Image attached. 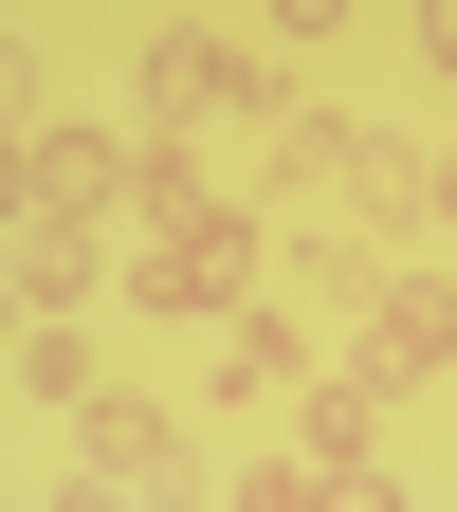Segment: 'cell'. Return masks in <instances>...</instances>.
I'll return each mask as SVG.
<instances>
[{"mask_svg":"<svg viewBox=\"0 0 457 512\" xmlns=\"http://www.w3.org/2000/svg\"><path fill=\"white\" fill-rule=\"evenodd\" d=\"M147 92H165V128H238V110H275V55L220 37V19H165L147 37Z\"/></svg>","mask_w":457,"mask_h":512,"instance_id":"obj_2","label":"cell"},{"mask_svg":"<svg viewBox=\"0 0 457 512\" xmlns=\"http://www.w3.org/2000/svg\"><path fill=\"white\" fill-rule=\"evenodd\" d=\"M384 476V421H366V384H330V403H311L293 439H256L238 458V494H366Z\"/></svg>","mask_w":457,"mask_h":512,"instance_id":"obj_3","label":"cell"},{"mask_svg":"<svg viewBox=\"0 0 457 512\" xmlns=\"http://www.w3.org/2000/svg\"><path fill=\"white\" fill-rule=\"evenodd\" d=\"M19 183H37V147H19V110H0V220H19Z\"/></svg>","mask_w":457,"mask_h":512,"instance_id":"obj_10","label":"cell"},{"mask_svg":"<svg viewBox=\"0 0 457 512\" xmlns=\"http://www.w3.org/2000/svg\"><path fill=\"white\" fill-rule=\"evenodd\" d=\"M92 476H128V494H183V439H165V421H110V403H92Z\"/></svg>","mask_w":457,"mask_h":512,"instance_id":"obj_8","label":"cell"},{"mask_svg":"<svg viewBox=\"0 0 457 512\" xmlns=\"http://www.w3.org/2000/svg\"><path fill=\"white\" fill-rule=\"evenodd\" d=\"M421 220H457V147H439V165H421Z\"/></svg>","mask_w":457,"mask_h":512,"instance_id":"obj_13","label":"cell"},{"mask_svg":"<svg viewBox=\"0 0 457 512\" xmlns=\"http://www.w3.org/2000/svg\"><path fill=\"white\" fill-rule=\"evenodd\" d=\"M238 384H311V330H293V311H275V293H256V311H238Z\"/></svg>","mask_w":457,"mask_h":512,"instance_id":"obj_9","label":"cell"},{"mask_svg":"<svg viewBox=\"0 0 457 512\" xmlns=\"http://www.w3.org/2000/svg\"><path fill=\"white\" fill-rule=\"evenodd\" d=\"M128 165H147V147H110V128H37L19 220H128Z\"/></svg>","mask_w":457,"mask_h":512,"instance_id":"obj_5","label":"cell"},{"mask_svg":"<svg viewBox=\"0 0 457 512\" xmlns=\"http://www.w3.org/2000/svg\"><path fill=\"white\" fill-rule=\"evenodd\" d=\"M0 275H19V311H92L128 275V238L110 220H0Z\"/></svg>","mask_w":457,"mask_h":512,"instance_id":"obj_4","label":"cell"},{"mask_svg":"<svg viewBox=\"0 0 457 512\" xmlns=\"http://www.w3.org/2000/svg\"><path fill=\"white\" fill-rule=\"evenodd\" d=\"M275 37H348V0H275Z\"/></svg>","mask_w":457,"mask_h":512,"instance_id":"obj_11","label":"cell"},{"mask_svg":"<svg viewBox=\"0 0 457 512\" xmlns=\"http://www.w3.org/2000/svg\"><path fill=\"white\" fill-rule=\"evenodd\" d=\"M256 256H275V238H256V202H220V183H202V202H147V220H128V311H183V330H238V311H256Z\"/></svg>","mask_w":457,"mask_h":512,"instance_id":"obj_1","label":"cell"},{"mask_svg":"<svg viewBox=\"0 0 457 512\" xmlns=\"http://www.w3.org/2000/svg\"><path fill=\"white\" fill-rule=\"evenodd\" d=\"M421 55H439V74H457V0H421Z\"/></svg>","mask_w":457,"mask_h":512,"instance_id":"obj_12","label":"cell"},{"mask_svg":"<svg viewBox=\"0 0 457 512\" xmlns=\"http://www.w3.org/2000/svg\"><path fill=\"white\" fill-rule=\"evenodd\" d=\"M366 366H384V384H439V366H457V293H439V275H366Z\"/></svg>","mask_w":457,"mask_h":512,"instance_id":"obj_6","label":"cell"},{"mask_svg":"<svg viewBox=\"0 0 457 512\" xmlns=\"http://www.w3.org/2000/svg\"><path fill=\"white\" fill-rule=\"evenodd\" d=\"M19 384H37V403H74V421H92V330H74V311H37V330H19Z\"/></svg>","mask_w":457,"mask_h":512,"instance_id":"obj_7","label":"cell"}]
</instances>
